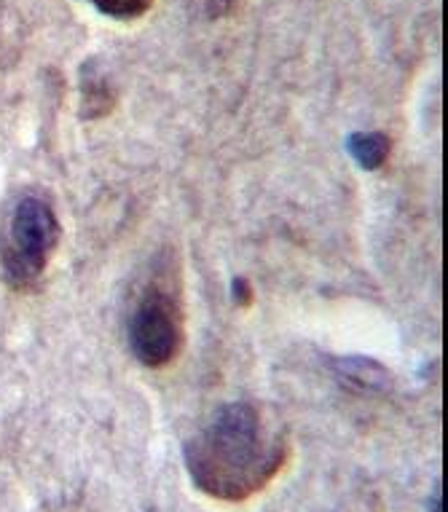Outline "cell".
<instances>
[{
    "label": "cell",
    "instance_id": "1",
    "mask_svg": "<svg viewBox=\"0 0 448 512\" xmlns=\"http://www.w3.org/2000/svg\"><path fill=\"white\" fill-rule=\"evenodd\" d=\"M290 459L288 437L250 400L220 405L183 445V462L202 494L245 502L261 494Z\"/></svg>",
    "mask_w": 448,
    "mask_h": 512
},
{
    "label": "cell",
    "instance_id": "2",
    "mask_svg": "<svg viewBox=\"0 0 448 512\" xmlns=\"http://www.w3.org/2000/svg\"><path fill=\"white\" fill-rule=\"evenodd\" d=\"M60 242V223L43 196L25 194L11 204L0 226V263L14 287H33Z\"/></svg>",
    "mask_w": 448,
    "mask_h": 512
},
{
    "label": "cell",
    "instance_id": "3",
    "mask_svg": "<svg viewBox=\"0 0 448 512\" xmlns=\"http://www.w3.org/2000/svg\"><path fill=\"white\" fill-rule=\"evenodd\" d=\"M186 344L178 287L159 279L145 287L129 317V346L145 368H167Z\"/></svg>",
    "mask_w": 448,
    "mask_h": 512
},
{
    "label": "cell",
    "instance_id": "4",
    "mask_svg": "<svg viewBox=\"0 0 448 512\" xmlns=\"http://www.w3.org/2000/svg\"><path fill=\"white\" fill-rule=\"evenodd\" d=\"M347 145L352 159L363 169H379L392 151L387 137L379 135V132H357V135L349 137Z\"/></svg>",
    "mask_w": 448,
    "mask_h": 512
},
{
    "label": "cell",
    "instance_id": "5",
    "mask_svg": "<svg viewBox=\"0 0 448 512\" xmlns=\"http://www.w3.org/2000/svg\"><path fill=\"white\" fill-rule=\"evenodd\" d=\"M89 3L113 19H137L151 9L153 0H89Z\"/></svg>",
    "mask_w": 448,
    "mask_h": 512
},
{
    "label": "cell",
    "instance_id": "6",
    "mask_svg": "<svg viewBox=\"0 0 448 512\" xmlns=\"http://www.w3.org/2000/svg\"><path fill=\"white\" fill-rule=\"evenodd\" d=\"M432 512H446V494H443V491H438V496H435V507H432Z\"/></svg>",
    "mask_w": 448,
    "mask_h": 512
}]
</instances>
